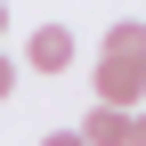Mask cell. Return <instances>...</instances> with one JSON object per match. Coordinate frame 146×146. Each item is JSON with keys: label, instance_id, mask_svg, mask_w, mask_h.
Instances as JSON below:
<instances>
[{"label": "cell", "instance_id": "1", "mask_svg": "<svg viewBox=\"0 0 146 146\" xmlns=\"http://www.w3.org/2000/svg\"><path fill=\"white\" fill-rule=\"evenodd\" d=\"M73 49H81V41H73L65 25H33V41H25V65L41 73V81H57V73H73Z\"/></svg>", "mask_w": 146, "mask_h": 146}, {"label": "cell", "instance_id": "2", "mask_svg": "<svg viewBox=\"0 0 146 146\" xmlns=\"http://www.w3.org/2000/svg\"><path fill=\"white\" fill-rule=\"evenodd\" d=\"M73 138H81V146H130V114H114V106H89Z\"/></svg>", "mask_w": 146, "mask_h": 146}, {"label": "cell", "instance_id": "3", "mask_svg": "<svg viewBox=\"0 0 146 146\" xmlns=\"http://www.w3.org/2000/svg\"><path fill=\"white\" fill-rule=\"evenodd\" d=\"M106 57H146V25H106Z\"/></svg>", "mask_w": 146, "mask_h": 146}, {"label": "cell", "instance_id": "4", "mask_svg": "<svg viewBox=\"0 0 146 146\" xmlns=\"http://www.w3.org/2000/svg\"><path fill=\"white\" fill-rule=\"evenodd\" d=\"M8 98H16V65L0 57V106H8Z\"/></svg>", "mask_w": 146, "mask_h": 146}, {"label": "cell", "instance_id": "5", "mask_svg": "<svg viewBox=\"0 0 146 146\" xmlns=\"http://www.w3.org/2000/svg\"><path fill=\"white\" fill-rule=\"evenodd\" d=\"M130 146H146V106H138V114H130Z\"/></svg>", "mask_w": 146, "mask_h": 146}, {"label": "cell", "instance_id": "6", "mask_svg": "<svg viewBox=\"0 0 146 146\" xmlns=\"http://www.w3.org/2000/svg\"><path fill=\"white\" fill-rule=\"evenodd\" d=\"M41 146H81V138H73V130H57V138H41Z\"/></svg>", "mask_w": 146, "mask_h": 146}, {"label": "cell", "instance_id": "7", "mask_svg": "<svg viewBox=\"0 0 146 146\" xmlns=\"http://www.w3.org/2000/svg\"><path fill=\"white\" fill-rule=\"evenodd\" d=\"M0 33H8V0H0Z\"/></svg>", "mask_w": 146, "mask_h": 146}]
</instances>
